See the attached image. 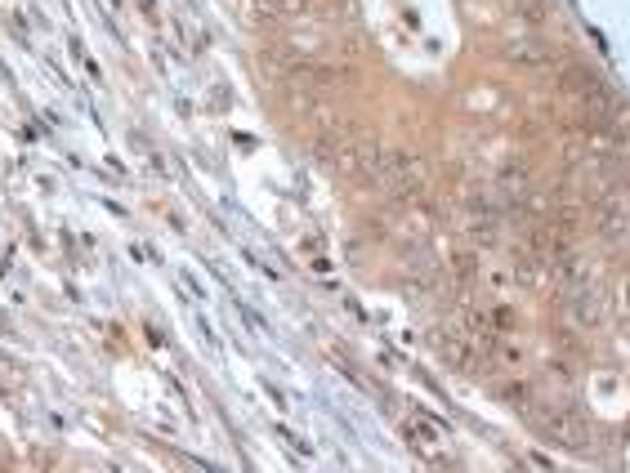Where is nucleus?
I'll return each mask as SVG.
<instances>
[{
  "label": "nucleus",
  "instance_id": "f257e3e1",
  "mask_svg": "<svg viewBox=\"0 0 630 473\" xmlns=\"http://www.w3.org/2000/svg\"><path fill=\"white\" fill-rule=\"evenodd\" d=\"M367 183H376L389 201H420L429 188V166L412 152H380Z\"/></svg>",
  "mask_w": 630,
  "mask_h": 473
},
{
  "label": "nucleus",
  "instance_id": "f03ea898",
  "mask_svg": "<svg viewBox=\"0 0 630 473\" xmlns=\"http://www.w3.org/2000/svg\"><path fill=\"white\" fill-rule=\"evenodd\" d=\"M532 424H537L550 442H559V447H568V451H586L590 447V424L581 420V411L550 407V411L532 415Z\"/></svg>",
  "mask_w": 630,
  "mask_h": 473
},
{
  "label": "nucleus",
  "instance_id": "7ed1b4c3",
  "mask_svg": "<svg viewBox=\"0 0 630 473\" xmlns=\"http://www.w3.org/2000/svg\"><path fill=\"white\" fill-rule=\"evenodd\" d=\"M403 438L412 442L425 460H443V424H429L425 415L407 411L403 415Z\"/></svg>",
  "mask_w": 630,
  "mask_h": 473
},
{
  "label": "nucleus",
  "instance_id": "20e7f679",
  "mask_svg": "<svg viewBox=\"0 0 630 473\" xmlns=\"http://www.w3.org/2000/svg\"><path fill=\"white\" fill-rule=\"evenodd\" d=\"M313 0H246V14L255 23H300L309 18Z\"/></svg>",
  "mask_w": 630,
  "mask_h": 473
},
{
  "label": "nucleus",
  "instance_id": "39448f33",
  "mask_svg": "<svg viewBox=\"0 0 630 473\" xmlns=\"http://www.w3.org/2000/svg\"><path fill=\"white\" fill-rule=\"evenodd\" d=\"M563 313H568L577 326H595V322H599V313H604V299H599L595 286L572 282L568 299H563Z\"/></svg>",
  "mask_w": 630,
  "mask_h": 473
},
{
  "label": "nucleus",
  "instance_id": "423d86ee",
  "mask_svg": "<svg viewBox=\"0 0 630 473\" xmlns=\"http://www.w3.org/2000/svg\"><path fill=\"white\" fill-rule=\"evenodd\" d=\"M599 233H604V241H626V201H622V192H604V197H599Z\"/></svg>",
  "mask_w": 630,
  "mask_h": 473
},
{
  "label": "nucleus",
  "instance_id": "0eeeda50",
  "mask_svg": "<svg viewBox=\"0 0 630 473\" xmlns=\"http://www.w3.org/2000/svg\"><path fill=\"white\" fill-rule=\"evenodd\" d=\"M505 59L523 63V67H546V63H555V54L541 50V45H532V41H514V45H505Z\"/></svg>",
  "mask_w": 630,
  "mask_h": 473
},
{
  "label": "nucleus",
  "instance_id": "6e6552de",
  "mask_svg": "<svg viewBox=\"0 0 630 473\" xmlns=\"http://www.w3.org/2000/svg\"><path fill=\"white\" fill-rule=\"evenodd\" d=\"M519 9L532 18V23H541V18H546V0H519Z\"/></svg>",
  "mask_w": 630,
  "mask_h": 473
}]
</instances>
